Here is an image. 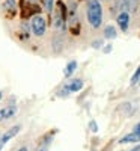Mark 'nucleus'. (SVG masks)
<instances>
[{
	"instance_id": "f257e3e1",
	"label": "nucleus",
	"mask_w": 140,
	"mask_h": 151,
	"mask_svg": "<svg viewBox=\"0 0 140 151\" xmlns=\"http://www.w3.org/2000/svg\"><path fill=\"white\" fill-rule=\"evenodd\" d=\"M86 17H87V23L94 29H98L103 24V6H101L99 0H87Z\"/></svg>"
},
{
	"instance_id": "f03ea898",
	"label": "nucleus",
	"mask_w": 140,
	"mask_h": 151,
	"mask_svg": "<svg viewBox=\"0 0 140 151\" xmlns=\"http://www.w3.org/2000/svg\"><path fill=\"white\" fill-rule=\"evenodd\" d=\"M30 30L38 38L44 36L47 32V20L42 15H33L30 18Z\"/></svg>"
},
{
	"instance_id": "7ed1b4c3",
	"label": "nucleus",
	"mask_w": 140,
	"mask_h": 151,
	"mask_svg": "<svg viewBox=\"0 0 140 151\" xmlns=\"http://www.w3.org/2000/svg\"><path fill=\"white\" fill-rule=\"evenodd\" d=\"M83 86H84V82L81 79H72L69 80L66 85H63V88L59 91V95L60 97H66L69 94H74V92H79L83 89Z\"/></svg>"
},
{
	"instance_id": "20e7f679",
	"label": "nucleus",
	"mask_w": 140,
	"mask_h": 151,
	"mask_svg": "<svg viewBox=\"0 0 140 151\" xmlns=\"http://www.w3.org/2000/svg\"><path fill=\"white\" fill-rule=\"evenodd\" d=\"M54 134H56V130H53L51 133L45 134L42 139L38 142L36 151H48V150H50V145H51V142H53V139H54Z\"/></svg>"
},
{
	"instance_id": "39448f33",
	"label": "nucleus",
	"mask_w": 140,
	"mask_h": 151,
	"mask_svg": "<svg viewBox=\"0 0 140 151\" xmlns=\"http://www.w3.org/2000/svg\"><path fill=\"white\" fill-rule=\"evenodd\" d=\"M116 23H118V26L122 32H126L128 27H130V14L128 12H124V11L119 12V15L116 18Z\"/></svg>"
},
{
	"instance_id": "423d86ee",
	"label": "nucleus",
	"mask_w": 140,
	"mask_h": 151,
	"mask_svg": "<svg viewBox=\"0 0 140 151\" xmlns=\"http://www.w3.org/2000/svg\"><path fill=\"white\" fill-rule=\"evenodd\" d=\"M17 106L15 104H9V106H6V107H3V109H0V122L2 121H5V119H9V118H14L15 116V113H17Z\"/></svg>"
},
{
	"instance_id": "0eeeda50",
	"label": "nucleus",
	"mask_w": 140,
	"mask_h": 151,
	"mask_svg": "<svg viewBox=\"0 0 140 151\" xmlns=\"http://www.w3.org/2000/svg\"><path fill=\"white\" fill-rule=\"evenodd\" d=\"M20 130H21V125H20V124L14 125V127H11L9 130H6V132L2 134V139H3V141L8 144L11 139H14V137H15V136L20 133Z\"/></svg>"
},
{
	"instance_id": "6e6552de",
	"label": "nucleus",
	"mask_w": 140,
	"mask_h": 151,
	"mask_svg": "<svg viewBox=\"0 0 140 151\" xmlns=\"http://www.w3.org/2000/svg\"><path fill=\"white\" fill-rule=\"evenodd\" d=\"M121 8H122L124 12H128V14H130V12L136 11V8H137V0H122Z\"/></svg>"
},
{
	"instance_id": "1a4fd4ad",
	"label": "nucleus",
	"mask_w": 140,
	"mask_h": 151,
	"mask_svg": "<svg viewBox=\"0 0 140 151\" xmlns=\"http://www.w3.org/2000/svg\"><path fill=\"white\" fill-rule=\"evenodd\" d=\"M136 142H140V137L136 134V133H128V134H125L122 136L121 139H119V144H136Z\"/></svg>"
},
{
	"instance_id": "9d476101",
	"label": "nucleus",
	"mask_w": 140,
	"mask_h": 151,
	"mask_svg": "<svg viewBox=\"0 0 140 151\" xmlns=\"http://www.w3.org/2000/svg\"><path fill=\"white\" fill-rule=\"evenodd\" d=\"M75 70H77V60H69L65 65V68H63V76H65V77H71L75 73Z\"/></svg>"
},
{
	"instance_id": "9b49d317",
	"label": "nucleus",
	"mask_w": 140,
	"mask_h": 151,
	"mask_svg": "<svg viewBox=\"0 0 140 151\" xmlns=\"http://www.w3.org/2000/svg\"><path fill=\"white\" fill-rule=\"evenodd\" d=\"M116 36H118V30L114 26L109 24V26L104 27V38H107V40H114Z\"/></svg>"
},
{
	"instance_id": "f8f14e48",
	"label": "nucleus",
	"mask_w": 140,
	"mask_h": 151,
	"mask_svg": "<svg viewBox=\"0 0 140 151\" xmlns=\"http://www.w3.org/2000/svg\"><path fill=\"white\" fill-rule=\"evenodd\" d=\"M3 11H6V12H15L17 11V0H5L3 2Z\"/></svg>"
},
{
	"instance_id": "ddd939ff",
	"label": "nucleus",
	"mask_w": 140,
	"mask_h": 151,
	"mask_svg": "<svg viewBox=\"0 0 140 151\" xmlns=\"http://www.w3.org/2000/svg\"><path fill=\"white\" fill-rule=\"evenodd\" d=\"M62 48H63V41H62V38H59V41H57V38L54 36V40H53V50H54V53L62 52Z\"/></svg>"
},
{
	"instance_id": "4468645a",
	"label": "nucleus",
	"mask_w": 140,
	"mask_h": 151,
	"mask_svg": "<svg viewBox=\"0 0 140 151\" xmlns=\"http://www.w3.org/2000/svg\"><path fill=\"white\" fill-rule=\"evenodd\" d=\"M44 8L48 14H51L54 9V0H44Z\"/></svg>"
},
{
	"instance_id": "2eb2a0df",
	"label": "nucleus",
	"mask_w": 140,
	"mask_h": 151,
	"mask_svg": "<svg viewBox=\"0 0 140 151\" xmlns=\"http://www.w3.org/2000/svg\"><path fill=\"white\" fill-rule=\"evenodd\" d=\"M89 129H91L92 133H96L98 132V124L95 121H91V122H89Z\"/></svg>"
},
{
	"instance_id": "dca6fc26",
	"label": "nucleus",
	"mask_w": 140,
	"mask_h": 151,
	"mask_svg": "<svg viewBox=\"0 0 140 151\" xmlns=\"http://www.w3.org/2000/svg\"><path fill=\"white\" fill-rule=\"evenodd\" d=\"M103 45H104V41H103V40H96V41L92 42V47H94V48H101Z\"/></svg>"
},
{
	"instance_id": "f3484780",
	"label": "nucleus",
	"mask_w": 140,
	"mask_h": 151,
	"mask_svg": "<svg viewBox=\"0 0 140 151\" xmlns=\"http://www.w3.org/2000/svg\"><path fill=\"white\" fill-rule=\"evenodd\" d=\"M133 133H136V134L140 137V121H139V122L134 125V130H133Z\"/></svg>"
},
{
	"instance_id": "a211bd4d",
	"label": "nucleus",
	"mask_w": 140,
	"mask_h": 151,
	"mask_svg": "<svg viewBox=\"0 0 140 151\" xmlns=\"http://www.w3.org/2000/svg\"><path fill=\"white\" fill-rule=\"evenodd\" d=\"M111 48H113V47H111V44H107V47H104V48H103V52H104V53H110V52H111Z\"/></svg>"
},
{
	"instance_id": "6ab92c4d",
	"label": "nucleus",
	"mask_w": 140,
	"mask_h": 151,
	"mask_svg": "<svg viewBox=\"0 0 140 151\" xmlns=\"http://www.w3.org/2000/svg\"><path fill=\"white\" fill-rule=\"evenodd\" d=\"M5 145H6V142H5V141L2 139V136H0V151H2V148H3Z\"/></svg>"
},
{
	"instance_id": "aec40b11",
	"label": "nucleus",
	"mask_w": 140,
	"mask_h": 151,
	"mask_svg": "<svg viewBox=\"0 0 140 151\" xmlns=\"http://www.w3.org/2000/svg\"><path fill=\"white\" fill-rule=\"evenodd\" d=\"M17 151H29V148H27L26 145H23V147H20V148H18Z\"/></svg>"
},
{
	"instance_id": "412c9836",
	"label": "nucleus",
	"mask_w": 140,
	"mask_h": 151,
	"mask_svg": "<svg viewBox=\"0 0 140 151\" xmlns=\"http://www.w3.org/2000/svg\"><path fill=\"white\" fill-rule=\"evenodd\" d=\"M130 151H140V145H136L134 148H131Z\"/></svg>"
},
{
	"instance_id": "4be33fe9",
	"label": "nucleus",
	"mask_w": 140,
	"mask_h": 151,
	"mask_svg": "<svg viewBox=\"0 0 140 151\" xmlns=\"http://www.w3.org/2000/svg\"><path fill=\"white\" fill-rule=\"evenodd\" d=\"M2 98H3V92H2V91H0V100H2Z\"/></svg>"
},
{
	"instance_id": "5701e85b",
	"label": "nucleus",
	"mask_w": 140,
	"mask_h": 151,
	"mask_svg": "<svg viewBox=\"0 0 140 151\" xmlns=\"http://www.w3.org/2000/svg\"><path fill=\"white\" fill-rule=\"evenodd\" d=\"M137 83H139V86H140V79H139V82H137Z\"/></svg>"
},
{
	"instance_id": "b1692460",
	"label": "nucleus",
	"mask_w": 140,
	"mask_h": 151,
	"mask_svg": "<svg viewBox=\"0 0 140 151\" xmlns=\"http://www.w3.org/2000/svg\"><path fill=\"white\" fill-rule=\"evenodd\" d=\"M92 151H96V150H92Z\"/></svg>"
},
{
	"instance_id": "393cba45",
	"label": "nucleus",
	"mask_w": 140,
	"mask_h": 151,
	"mask_svg": "<svg viewBox=\"0 0 140 151\" xmlns=\"http://www.w3.org/2000/svg\"><path fill=\"white\" fill-rule=\"evenodd\" d=\"M0 136H2V133H0Z\"/></svg>"
}]
</instances>
